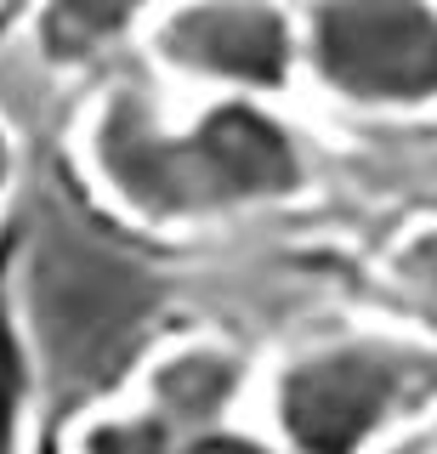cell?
Wrapping results in <instances>:
<instances>
[{
    "mask_svg": "<svg viewBox=\"0 0 437 454\" xmlns=\"http://www.w3.org/2000/svg\"><path fill=\"white\" fill-rule=\"evenodd\" d=\"M68 153L108 216L160 239L245 222L313 182L307 137L278 103H188L153 80L103 85Z\"/></svg>",
    "mask_w": 437,
    "mask_h": 454,
    "instance_id": "6da1fadb",
    "label": "cell"
},
{
    "mask_svg": "<svg viewBox=\"0 0 437 454\" xmlns=\"http://www.w3.org/2000/svg\"><path fill=\"white\" fill-rule=\"evenodd\" d=\"M295 85L370 120L437 114V0H301Z\"/></svg>",
    "mask_w": 437,
    "mask_h": 454,
    "instance_id": "7a4b0ae2",
    "label": "cell"
},
{
    "mask_svg": "<svg viewBox=\"0 0 437 454\" xmlns=\"http://www.w3.org/2000/svg\"><path fill=\"white\" fill-rule=\"evenodd\" d=\"M415 387L420 358L398 340H330L295 352L261 387V432L285 454H380Z\"/></svg>",
    "mask_w": 437,
    "mask_h": 454,
    "instance_id": "3957f363",
    "label": "cell"
},
{
    "mask_svg": "<svg viewBox=\"0 0 437 454\" xmlns=\"http://www.w3.org/2000/svg\"><path fill=\"white\" fill-rule=\"evenodd\" d=\"M153 85L188 103H285L295 91V6L285 0H153L143 23Z\"/></svg>",
    "mask_w": 437,
    "mask_h": 454,
    "instance_id": "277c9868",
    "label": "cell"
},
{
    "mask_svg": "<svg viewBox=\"0 0 437 454\" xmlns=\"http://www.w3.org/2000/svg\"><path fill=\"white\" fill-rule=\"evenodd\" d=\"M131 392L153 415L171 420L182 437H199L245 415L250 369H245V352H233L216 335H176L137 369Z\"/></svg>",
    "mask_w": 437,
    "mask_h": 454,
    "instance_id": "5b68a950",
    "label": "cell"
},
{
    "mask_svg": "<svg viewBox=\"0 0 437 454\" xmlns=\"http://www.w3.org/2000/svg\"><path fill=\"white\" fill-rule=\"evenodd\" d=\"M148 12L153 0H35L29 40L46 68L80 74L108 51H120L125 40H143Z\"/></svg>",
    "mask_w": 437,
    "mask_h": 454,
    "instance_id": "8992f818",
    "label": "cell"
},
{
    "mask_svg": "<svg viewBox=\"0 0 437 454\" xmlns=\"http://www.w3.org/2000/svg\"><path fill=\"white\" fill-rule=\"evenodd\" d=\"M35 403V352L18 307V227H0V454H23Z\"/></svg>",
    "mask_w": 437,
    "mask_h": 454,
    "instance_id": "52a82bcc",
    "label": "cell"
},
{
    "mask_svg": "<svg viewBox=\"0 0 437 454\" xmlns=\"http://www.w3.org/2000/svg\"><path fill=\"white\" fill-rule=\"evenodd\" d=\"M188 437L165 415H153L137 392L114 397V403H91L63 426L58 454H176Z\"/></svg>",
    "mask_w": 437,
    "mask_h": 454,
    "instance_id": "ba28073f",
    "label": "cell"
},
{
    "mask_svg": "<svg viewBox=\"0 0 437 454\" xmlns=\"http://www.w3.org/2000/svg\"><path fill=\"white\" fill-rule=\"evenodd\" d=\"M392 278H398L420 307H437V222L415 227V233L392 250Z\"/></svg>",
    "mask_w": 437,
    "mask_h": 454,
    "instance_id": "9c48e42d",
    "label": "cell"
},
{
    "mask_svg": "<svg viewBox=\"0 0 437 454\" xmlns=\"http://www.w3.org/2000/svg\"><path fill=\"white\" fill-rule=\"evenodd\" d=\"M176 454H285L273 443V437L261 432V426H216V432H199V437H188Z\"/></svg>",
    "mask_w": 437,
    "mask_h": 454,
    "instance_id": "30bf717a",
    "label": "cell"
},
{
    "mask_svg": "<svg viewBox=\"0 0 437 454\" xmlns=\"http://www.w3.org/2000/svg\"><path fill=\"white\" fill-rule=\"evenodd\" d=\"M12 182H18V137H12L6 114H0V227H6V199H12Z\"/></svg>",
    "mask_w": 437,
    "mask_h": 454,
    "instance_id": "8fae6325",
    "label": "cell"
},
{
    "mask_svg": "<svg viewBox=\"0 0 437 454\" xmlns=\"http://www.w3.org/2000/svg\"><path fill=\"white\" fill-rule=\"evenodd\" d=\"M380 454H437V449H426V443H386Z\"/></svg>",
    "mask_w": 437,
    "mask_h": 454,
    "instance_id": "7c38bea8",
    "label": "cell"
},
{
    "mask_svg": "<svg viewBox=\"0 0 437 454\" xmlns=\"http://www.w3.org/2000/svg\"><path fill=\"white\" fill-rule=\"evenodd\" d=\"M6 6H12V0H0V18H6Z\"/></svg>",
    "mask_w": 437,
    "mask_h": 454,
    "instance_id": "4fadbf2b",
    "label": "cell"
}]
</instances>
